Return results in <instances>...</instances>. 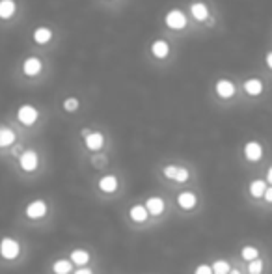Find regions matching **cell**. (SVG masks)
I'll list each match as a JSON object with an SVG mask.
<instances>
[{
	"label": "cell",
	"instance_id": "obj_1",
	"mask_svg": "<svg viewBox=\"0 0 272 274\" xmlns=\"http://www.w3.org/2000/svg\"><path fill=\"white\" fill-rule=\"evenodd\" d=\"M21 254V244L13 237H4L0 241V256L4 259H15Z\"/></svg>",
	"mask_w": 272,
	"mask_h": 274
},
{
	"label": "cell",
	"instance_id": "obj_2",
	"mask_svg": "<svg viewBox=\"0 0 272 274\" xmlns=\"http://www.w3.org/2000/svg\"><path fill=\"white\" fill-rule=\"evenodd\" d=\"M38 118H39L38 108H34L32 105H23L17 110V120L23 125H34V123L38 122Z\"/></svg>",
	"mask_w": 272,
	"mask_h": 274
},
{
	"label": "cell",
	"instance_id": "obj_3",
	"mask_svg": "<svg viewBox=\"0 0 272 274\" xmlns=\"http://www.w3.org/2000/svg\"><path fill=\"white\" fill-rule=\"evenodd\" d=\"M166 24L170 26L171 30H181V28H185L187 26V17L183 11H179V9H171L166 13Z\"/></svg>",
	"mask_w": 272,
	"mask_h": 274
},
{
	"label": "cell",
	"instance_id": "obj_4",
	"mask_svg": "<svg viewBox=\"0 0 272 274\" xmlns=\"http://www.w3.org/2000/svg\"><path fill=\"white\" fill-rule=\"evenodd\" d=\"M19 162H21V168H23L24 172H34L39 164L38 153L34 151V149H26L24 153H21V159H19Z\"/></svg>",
	"mask_w": 272,
	"mask_h": 274
},
{
	"label": "cell",
	"instance_id": "obj_5",
	"mask_svg": "<svg viewBox=\"0 0 272 274\" xmlns=\"http://www.w3.org/2000/svg\"><path fill=\"white\" fill-rule=\"evenodd\" d=\"M45 214H47V204L43 200H36V202H30L26 206V216L28 218L38 220V218H43Z\"/></svg>",
	"mask_w": 272,
	"mask_h": 274
},
{
	"label": "cell",
	"instance_id": "obj_6",
	"mask_svg": "<svg viewBox=\"0 0 272 274\" xmlns=\"http://www.w3.org/2000/svg\"><path fill=\"white\" fill-rule=\"evenodd\" d=\"M244 157H246V160H250V162L261 160V157H263V145L259 144V142H256V140L248 142V144L244 145Z\"/></svg>",
	"mask_w": 272,
	"mask_h": 274
},
{
	"label": "cell",
	"instance_id": "obj_7",
	"mask_svg": "<svg viewBox=\"0 0 272 274\" xmlns=\"http://www.w3.org/2000/svg\"><path fill=\"white\" fill-rule=\"evenodd\" d=\"M177 204L181 209H187V211H190V209H194L196 204H198V198H196V194L194 192H190V191H185V192H181L177 196Z\"/></svg>",
	"mask_w": 272,
	"mask_h": 274
},
{
	"label": "cell",
	"instance_id": "obj_8",
	"mask_svg": "<svg viewBox=\"0 0 272 274\" xmlns=\"http://www.w3.org/2000/svg\"><path fill=\"white\" fill-rule=\"evenodd\" d=\"M217 93L222 97V99H229L235 95V86L231 80H225V78H220L217 82Z\"/></svg>",
	"mask_w": 272,
	"mask_h": 274
},
{
	"label": "cell",
	"instance_id": "obj_9",
	"mask_svg": "<svg viewBox=\"0 0 272 274\" xmlns=\"http://www.w3.org/2000/svg\"><path fill=\"white\" fill-rule=\"evenodd\" d=\"M146 209H148L149 214H153V216H159V214H163L164 211V200L159 198V196H151V198L146 200Z\"/></svg>",
	"mask_w": 272,
	"mask_h": 274
},
{
	"label": "cell",
	"instance_id": "obj_10",
	"mask_svg": "<svg viewBox=\"0 0 272 274\" xmlns=\"http://www.w3.org/2000/svg\"><path fill=\"white\" fill-rule=\"evenodd\" d=\"M84 144L90 151H99L103 147V144H105V137H103L101 133H90L84 138Z\"/></svg>",
	"mask_w": 272,
	"mask_h": 274
},
{
	"label": "cell",
	"instance_id": "obj_11",
	"mask_svg": "<svg viewBox=\"0 0 272 274\" xmlns=\"http://www.w3.org/2000/svg\"><path fill=\"white\" fill-rule=\"evenodd\" d=\"M117 187H119V183H117L116 175H105V177L99 179V189H101L103 192H107V194L116 192Z\"/></svg>",
	"mask_w": 272,
	"mask_h": 274
},
{
	"label": "cell",
	"instance_id": "obj_12",
	"mask_svg": "<svg viewBox=\"0 0 272 274\" xmlns=\"http://www.w3.org/2000/svg\"><path fill=\"white\" fill-rule=\"evenodd\" d=\"M23 71L26 76H36L39 75V71H41V60L39 58H26L23 64Z\"/></svg>",
	"mask_w": 272,
	"mask_h": 274
},
{
	"label": "cell",
	"instance_id": "obj_13",
	"mask_svg": "<svg viewBox=\"0 0 272 274\" xmlns=\"http://www.w3.org/2000/svg\"><path fill=\"white\" fill-rule=\"evenodd\" d=\"M248 191L252 198H261L265 194V191H267V181H263V179H254V181L250 183Z\"/></svg>",
	"mask_w": 272,
	"mask_h": 274
},
{
	"label": "cell",
	"instance_id": "obj_14",
	"mask_svg": "<svg viewBox=\"0 0 272 274\" xmlns=\"http://www.w3.org/2000/svg\"><path fill=\"white\" fill-rule=\"evenodd\" d=\"M129 216H131L134 222H146L149 218V213L146 206H132L131 211H129Z\"/></svg>",
	"mask_w": 272,
	"mask_h": 274
},
{
	"label": "cell",
	"instance_id": "obj_15",
	"mask_svg": "<svg viewBox=\"0 0 272 274\" xmlns=\"http://www.w3.org/2000/svg\"><path fill=\"white\" fill-rule=\"evenodd\" d=\"M244 91L248 93V95H259L261 91H263V82L259 80V78H248L246 82H244Z\"/></svg>",
	"mask_w": 272,
	"mask_h": 274
},
{
	"label": "cell",
	"instance_id": "obj_16",
	"mask_svg": "<svg viewBox=\"0 0 272 274\" xmlns=\"http://www.w3.org/2000/svg\"><path fill=\"white\" fill-rule=\"evenodd\" d=\"M151 53L155 54L157 58H166L168 53H170V45L164 39H157L155 43L151 45Z\"/></svg>",
	"mask_w": 272,
	"mask_h": 274
},
{
	"label": "cell",
	"instance_id": "obj_17",
	"mask_svg": "<svg viewBox=\"0 0 272 274\" xmlns=\"http://www.w3.org/2000/svg\"><path fill=\"white\" fill-rule=\"evenodd\" d=\"M15 0H0V19H9L15 13Z\"/></svg>",
	"mask_w": 272,
	"mask_h": 274
},
{
	"label": "cell",
	"instance_id": "obj_18",
	"mask_svg": "<svg viewBox=\"0 0 272 274\" xmlns=\"http://www.w3.org/2000/svg\"><path fill=\"white\" fill-rule=\"evenodd\" d=\"M190 11H192V15H194L196 21H205L207 17H209V9L207 6L203 4V2H196L190 6Z\"/></svg>",
	"mask_w": 272,
	"mask_h": 274
},
{
	"label": "cell",
	"instance_id": "obj_19",
	"mask_svg": "<svg viewBox=\"0 0 272 274\" xmlns=\"http://www.w3.org/2000/svg\"><path fill=\"white\" fill-rule=\"evenodd\" d=\"M51 38H53V32L49 30V28H45V26L36 28V32H34V41L39 43V45H45V43H49Z\"/></svg>",
	"mask_w": 272,
	"mask_h": 274
},
{
	"label": "cell",
	"instance_id": "obj_20",
	"mask_svg": "<svg viewBox=\"0 0 272 274\" xmlns=\"http://www.w3.org/2000/svg\"><path fill=\"white\" fill-rule=\"evenodd\" d=\"M15 142V133L9 127H0V147H6Z\"/></svg>",
	"mask_w": 272,
	"mask_h": 274
},
{
	"label": "cell",
	"instance_id": "obj_21",
	"mask_svg": "<svg viewBox=\"0 0 272 274\" xmlns=\"http://www.w3.org/2000/svg\"><path fill=\"white\" fill-rule=\"evenodd\" d=\"M71 261L77 263V265H86V263L90 261V254H88V250L77 248V250L71 252Z\"/></svg>",
	"mask_w": 272,
	"mask_h": 274
},
{
	"label": "cell",
	"instance_id": "obj_22",
	"mask_svg": "<svg viewBox=\"0 0 272 274\" xmlns=\"http://www.w3.org/2000/svg\"><path fill=\"white\" fill-rule=\"evenodd\" d=\"M71 261H67V259H58V261H54L53 263V273L54 274H69L71 273Z\"/></svg>",
	"mask_w": 272,
	"mask_h": 274
},
{
	"label": "cell",
	"instance_id": "obj_23",
	"mask_svg": "<svg viewBox=\"0 0 272 274\" xmlns=\"http://www.w3.org/2000/svg\"><path fill=\"white\" fill-rule=\"evenodd\" d=\"M213 274H229V263L225 261V259H217L215 263H213Z\"/></svg>",
	"mask_w": 272,
	"mask_h": 274
},
{
	"label": "cell",
	"instance_id": "obj_24",
	"mask_svg": "<svg viewBox=\"0 0 272 274\" xmlns=\"http://www.w3.org/2000/svg\"><path fill=\"white\" fill-rule=\"evenodd\" d=\"M241 256H242V259H246L250 263V261H254V259L259 258V250H257L256 246H244L241 252Z\"/></svg>",
	"mask_w": 272,
	"mask_h": 274
},
{
	"label": "cell",
	"instance_id": "obj_25",
	"mask_svg": "<svg viewBox=\"0 0 272 274\" xmlns=\"http://www.w3.org/2000/svg\"><path fill=\"white\" fill-rule=\"evenodd\" d=\"M248 273L250 274H261L263 273V261L257 258L254 261H250L248 263Z\"/></svg>",
	"mask_w": 272,
	"mask_h": 274
},
{
	"label": "cell",
	"instance_id": "obj_26",
	"mask_svg": "<svg viewBox=\"0 0 272 274\" xmlns=\"http://www.w3.org/2000/svg\"><path fill=\"white\" fill-rule=\"evenodd\" d=\"M78 105H80V103H78L77 97H67V99L63 101V108H65L67 112H75L78 108Z\"/></svg>",
	"mask_w": 272,
	"mask_h": 274
},
{
	"label": "cell",
	"instance_id": "obj_27",
	"mask_svg": "<svg viewBox=\"0 0 272 274\" xmlns=\"http://www.w3.org/2000/svg\"><path fill=\"white\" fill-rule=\"evenodd\" d=\"M188 177H190V172H188L187 168H177V174H175V179L173 181H177V183H185L188 181Z\"/></svg>",
	"mask_w": 272,
	"mask_h": 274
},
{
	"label": "cell",
	"instance_id": "obj_28",
	"mask_svg": "<svg viewBox=\"0 0 272 274\" xmlns=\"http://www.w3.org/2000/svg\"><path fill=\"white\" fill-rule=\"evenodd\" d=\"M177 168H179V166H173V164H168V166L164 168V175H166L168 179H175V174H177Z\"/></svg>",
	"mask_w": 272,
	"mask_h": 274
},
{
	"label": "cell",
	"instance_id": "obj_29",
	"mask_svg": "<svg viewBox=\"0 0 272 274\" xmlns=\"http://www.w3.org/2000/svg\"><path fill=\"white\" fill-rule=\"evenodd\" d=\"M194 274H213V269H211V265H205V263H202V265L196 267Z\"/></svg>",
	"mask_w": 272,
	"mask_h": 274
},
{
	"label": "cell",
	"instance_id": "obj_30",
	"mask_svg": "<svg viewBox=\"0 0 272 274\" xmlns=\"http://www.w3.org/2000/svg\"><path fill=\"white\" fill-rule=\"evenodd\" d=\"M92 162H94L97 168H101L103 164L107 162V157H105V155H94V157H92Z\"/></svg>",
	"mask_w": 272,
	"mask_h": 274
},
{
	"label": "cell",
	"instance_id": "obj_31",
	"mask_svg": "<svg viewBox=\"0 0 272 274\" xmlns=\"http://www.w3.org/2000/svg\"><path fill=\"white\" fill-rule=\"evenodd\" d=\"M263 198H265V202L272 204V187H267V191H265Z\"/></svg>",
	"mask_w": 272,
	"mask_h": 274
},
{
	"label": "cell",
	"instance_id": "obj_32",
	"mask_svg": "<svg viewBox=\"0 0 272 274\" xmlns=\"http://www.w3.org/2000/svg\"><path fill=\"white\" fill-rule=\"evenodd\" d=\"M75 274H94V273H92V269H78Z\"/></svg>",
	"mask_w": 272,
	"mask_h": 274
},
{
	"label": "cell",
	"instance_id": "obj_33",
	"mask_svg": "<svg viewBox=\"0 0 272 274\" xmlns=\"http://www.w3.org/2000/svg\"><path fill=\"white\" fill-rule=\"evenodd\" d=\"M21 151H23V145H19V144H17L15 147H13V151H11V153H13V155H15V157H17V155H19V153H21Z\"/></svg>",
	"mask_w": 272,
	"mask_h": 274
},
{
	"label": "cell",
	"instance_id": "obj_34",
	"mask_svg": "<svg viewBox=\"0 0 272 274\" xmlns=\"http://www.w3.org/2000/svg\"><path fill=\"white\" fill-rule=\"evenodd\" d=\"M267 183H271L272 185V166L269 168V172H267Z\"/></svg>",
	"mask_w": 272,
	"mask_h": 274
},
{
	"label": "cell",
	"instance_id": "obj_35",
	"mask_svg": "<svg viewBox=\"0 0 272 274\" xmlns=\"http://www.w3.org/2000/svg\"><path fill=\"white\" fill-rule=\"evenodd\" d=\"M267 66L272 69V53H269L267 54Z\"/></svg>",
	"mask_w": 272,
	"mask_h": 274
},
{
	"label": "cell",
	"instance_id": "obj_36",
	"mask_svg": "<svg viewBox=\"0 0 272 274\" xmlns=\"http://www.w3.org/2000/svg\"><path fill=\"white\" fill-rule=\"evenodd\" d=\"M229 274H241V271H235L233 269V271H229Z\"/></svg>",
	"mask_w": 272,
	"mask_h": 274
}]
</instances>
